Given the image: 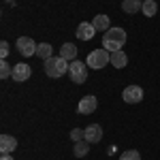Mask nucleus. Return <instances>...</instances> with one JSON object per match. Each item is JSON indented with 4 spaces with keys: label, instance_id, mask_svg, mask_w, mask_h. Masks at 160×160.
I'll return each instance as SVG.
<instances>
[{
    "label": "nucleus",
    "instance_id": "obj_13",
    "mask_svg": "<svg viewBox=\"0 0 160 160\" xmlns=\"http://www.w3.org/2000/svg\"><path fill=\"white\" fill-rule=\"evenodd\" d=\"M111 64H113L115 68H124V66L128 64V56H126L122 49H120V51H113V53H111Z\"/></svg>",
    "mask_w": 160,
    "mask_h": 160
},
{
    "label": "nucleus",
    "instance_id": "obj_12",
    "mask_svg": "<svg viewBox=\"0 0 160 160\" xmlns=\"http://www.w3.org/2000/svg\"><path fill=\"white\" fill-rule=\"evenodd\" d=\"M141 7H143V0H122V9H124V13H128V15L141 11Z\"/></svg>",
    "mask_w": 160,
    "mask_h": 160
},
{
    "label": "nucleus",
    "instance_id": "obj_9",
    "mask_svg": "<svg viewBox=\"0 0 160 160\" xmlns=\"http://www.w3.org/2000/svg\"><path fill=\"white\" fill-rule=\"evenodd\" d=\"M96 34V28L92 26V22H81L79 28H77V38L79 41H90V38H94Z\"/></svg>",
    "mask_w": 160,
    "mask_h": 160
},
{
    "label": "nucleus",
    "instance_id": "obj_21",
    "mask_svg": "<svg viewBox=\"0 0 160 160\" xmlns=\"http://www.w3.org/2000/svg\"><path fill=\"white\" fill-rule=\"evenodd\" d=\"M83 137H86V130H81V128H73V130H71V139H73L75 143L81 141Z\"/></svg>",
    "mask_w": 160,
    "mask_h": 160
},
{
    "label": "nucleus",
    "instance_id": "obj_4",
    "mask_svg": "<svg viewBox=\"0 0 160 160\" xmlns=\"http://www.w3.org/2000/svg\"><path fill=\"white\" fill-rule=\"evenodd\" d=\"M68 77L73 83H86L88 79V64L81 60H73L68 66Z\"/></svg>",
    "mask_w": 160,
    "mask_h": 160
},
{
    "label": "nucleus",
    "instance_id": "obj_3",
    "mask_svg": "<svg viewBox=\"0 0 160 160\" xmlns=\"http://www.w3.org/2000/svg\"><path fill=\"white\" fill-rule=\"evenodd\" d=\"M86 64L90 66V68H102V66H107V64H111V51L107 49H94L90 51V56H88Z\"/></svg>",
    "mask_w": 160,
    "mask_h": 160
},
{
    "label": "nucleus",
    "instance_id": "obj_19",
    "mask_svg": "<svg viewBox=\"0 0 160 160\" xmlns=\"http://www.w3.org/2000/svg\"><path fill=\"white\" fill-rule=\"evenodd\" d=\"M9 77H13V66L7 60H2L0 62V79H9Z\"/></svg>",
    "mask_w": 160,
    "mask_h": 160
},
{
    "label": "nucleus",
    "instance_id": "obj_14",
    "mask_svg": "<svg viewBox=\"0 0 160 160\" xmlns=\"http://www.w3.org/2000/svg\"><path fill=\"white\" fill-rule=\"evenodd\" d=\"M37 56L41 58V60H49V58H53V47H51L49 43H38L37 47Z\"/></svg>",
    "mask_w": 160,
    "mask_h": 160
},
{
    "label": "nucleus",
    "instance_id": "obj_10",
    "mask_svg": "<svg viewBox=\"0 0 160 160\" xmlns=\"http://www.w3.org/2000/svg\"><path fill=\"white\" fill-rule=\"evenodd\" d=\"M17 149V139L11 135H2L0 137V152L2 154H13Z\"/></svg>",
    "mask_w": 160,
    "mask_h": 160
},
{
    "label": "nucleus",
    "instance_id": "obj_22",
    "mask_svg": "<svg viewBox=\"0 0 160 160\" xmlns=\"http://www.w3.org/2000/svg\"><path fill=\"white\" fill-rule=\"evenodd\" d=\"M9 51H11V45H9L7 41H2V43H0V56H2V60H7Z\"/></svg>",
    "mask_w": 160,
    "mask_h": 160
},
{
    "label": "nucleus",
    "instance_id": "obj_6",
    "mask_svg": "<svg viewBox=\"0 0 160 160\" xmlns=\"http://www.w3.org/2000/svg\"><path fill=\"white\" fill-rule=\"evenodd\" d=\"M122 98L126 100L128 105H137V102L143 100V90H141L139 86H128V88H124Z\"/></svg>",
    "mask_w": 160,
    "mask_h": 160
},
{
    "label": "nucleus",
    "instance_id": "obj_11",
    "mask_svg": "<svg viewBox=\"0 0 160 160\" xmlns=\"http://www.w3.org/2000/svg\"><path fill=\"white\" fill-rule=\"evenodd\" d=\"M83 139H86L88 143H98L100 139H102V128H100L98 124H90L86 128V137Z\"/></svg>",
    "mask_w": 160,
    "mask_h": 160
},
{
    "label": "nucleus",
    "instance_id": "obj_23",
    "mask_svg": "<svg viewBox=\"0 0 160 160\" xmlns=\"http://www.w3.org/2000/svg\"><path fill=\"white\" fill-rule=\"evenodd\" d=\"M0 160H13V156H11V154H2V158H0Z\"/></svg>",
    "mask_w": 160,
    "mask_h": 160
},
{
    "label": "nucleus",
    "instance_id": "obj_15",
    "mask_svg": "<svg viewBox=\"0 0 160 160\" xmlns=\"http://www.w3.org/2000/svg\"><path fill=\"white\" fill-rule=\"evenodd\" d=\"M92 26L96 28V30H102V32H107L111 28V22H109V17L107 15H96L94 19H92Z\"/></svg>",
    "mask_w": 160,
    "mask_h": 160
},
{
    "label": "nucleus",
    "instance_id": "obj_8",
    "mask_svg": "<svg viewBox=\"0 0 160 160\" xmlns=\"http://www.w3.org/2000/svg\"><path fill=\"white\" fill-rule=\"evenodd\" d=\"M96 107H98L96 96H83V98L79 100L77 111H79V115H90V113H94V111H96Z\"/></svg>",
    "mask_w": 160,
    "mask_h": 160
},
{
    "label": "nucleus",
    "instance_id": "obj_2",
    "mask_svg": "<svg viewBox=\"0 0 160 160\" xmlns=\"http://www.w3.org/2000/svg\"><path fill=\"white\" fill-rule=\"evenodd\" d=\"M68 60H64L62 56H53L49 60H45V73L51 79H58V77H64V73H68Z\"/></svg>",
    "mask_w": 160,
    "mask_h": 160
},
{
    "label": "nucleus",
    "instance_id": "obj_17",
    "mask_svg": "<svg viewBox=\"0 0 160 160\" xmlns=\"http://www.w3.org/2000/svg\"><path fill=\"white\" fill-rule=\"evenodd\" d=\"M156 11H158L156 0H143V7H141V13H143V15L152 17V15H156Z\"/></svg>",
    "mask_w": 160,
    "mask_h": 160
},
{
    "label": "nucleus",
    "instance_id": "obj_16",
    "mask_svg": "<svg viewBox=\"0 0 160 160\" xmlns=\"http://www.w3.org/2000/svg\"><path fill=\"white\" fill-rule=\"evenodd\" d=\"M60 56L64 60H75L77 58V47H75L73 43H64L60 47Z\"/></svg>",
    "mask_w": 160,
    "mask_h": 160
},
{
    "label": "nucleus",
    "instance_id": "obj_5",
    "mask_svg": "<svg viewBox=\"0 0 160 160\" xmlns=\"http://www.w3.org/2000/svg\"><path fill=\"white\" fill-rule=\"evenodd\" d=\"M15 47H17V51H19L24 58H30V56H37V47L38 45L30 37H19L17 43H15Z\"/></svg>",
    "mask_w": 160,
    "mask_h": 160
},
{
    "label": "nucleus",
    "instance_id": "obj_18",
    "mask_svg": "<svg viewBox=\"0 0 160 160\" xmlns=\"http://www.w3.org/2000/svg\"><path fill=\"white\" fill-rule=\"evenodd\" d=\"M88 152H90V143H88L86 139H83V141H77V143H75V156H77V158H83Z\"/></svg>",
    "mask_w": 160,
    "mask_h": 160
},
{
    "label": "nucleus",
    "instance_id": "obj_1",
    "mask_svg": "<svg viewBox=\"0 0 160 160\" xmlns=\"http://www.w3.org/2000/svg\"><path fill=\"white\" fill-rule=\"evenodd\" d=\"M126 30L122 28H109L105 34H102V49L107 51H120L124 47V43H126Z\"/></svg>",
    "mask_w": 160,
    "mask_h": 160
},
{
    "label": "nucleus",
    "instance_id": "obj_20",
    "mask_svg": "<svg viewBox=\"0 0 160 160\" xmlns=\"http://www.w3.org/2000/svg\"><path fill=\"white\" fill-rule=\"evenodd\" d=\"M120 160H141V154L137 149H126L122 156H120Z\"/></svg>",
    "mask_w": 160,
    "mask_h": 160
},
{
    "label": "nucleus",
    "instance_id": "obj_7",
    "mask_svg": "<svg viewBox=\"0 0 160 160\" xmlns=\"http://www.w3.org/2000/svg\"><path fill=\"white\" fill-rule=\"evenodd\" d=\"M30 75H32V68H30V64H24V62H19V64H15V66H13V81H17V83H22V81H28V79H30Z\"/></svg>",
    "mask_w": 160,
    "mask_h": 160
}]
</instances>
